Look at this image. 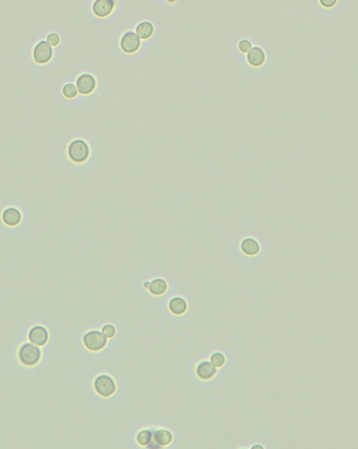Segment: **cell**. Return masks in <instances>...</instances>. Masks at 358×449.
I'll use <instances>...</instances> for the list:
<instances>
[{
  "instance_id": "obj_22",
  "label": "cell",
  "mask_w": 358,
  "mask_h": 449,
  "mask_svg": "<svg viewBox=\"0 0 358 449\" xmlns=\"http://www.w3.org/2000/svg\"><path fill=\"white\" fill-rule=\"evenodd\" d=\"M47 42L49 44L50 47H57L58 46V44L60 43V37L58 34H56V33H52V34H49L48 37H47Z\"/></svg>"
},
{
  "instance_id": "obj_12",
  "label": "cell",
  "mask_w": 358,
  "mask_h": 449,
  "mask_svg": "<svg viewBox=\"0 0 358 449\" xmlns=\"http://www.w3.org/2000/svg\"><path fill=\"white\" fill-rule=\"evenodd\" d=\"M216 374V369L209 361H202L196 367V375L202 380H209Z\"/></svg>"
},
{
  "instance_id": "obj_4",
  "label": "cell",
  "mask_w": 358,
  "mask_h": 449,
  "mask_svg": "<svg viewBox=\"0 0 358 449\" xmlns=\"http://www.w3.org/2000/svg\"><path fill=\"white\" fill-rule=\"evenodd\" d=\"M94 387L99 395L102 397H111L116 392V383L112 377L107 375H100L94 382Z\"/></svg>"
},
{
  "instance_id": "obj_2",
  "label": "cell",
  "mask_w": 358,
  "mask_h": 449,
  "mask_svg": "<svg viewBox=\"0 0 358 449\" xmlns=\"http://www.w3.org/2000/svg\"><path fill=\"white\" fill-rule=\"evenodd\" d=\"M68 157L75 163H83L85 162L89 157V146L88 144L81 139L74 140L68 145L67 148Z\"/></svg>"
},
{
  "instance_id": "obj_1",
  "label": "cell",
  "mask_w": 358,
  "mask_h": 449,
  "mask_svg": "<svg viewBox=\"0 0 358 449\" xmlns=\"http://www.w3.org/2000/svg\"><path fill=\"white\" fill-rule=\"evenodd\" d=\"M19 360L27 367H34L40 361L41 350L33 343H24L18 352Z\"/></svg>"
},
{
  "instance_id": "obj_8",
  "label": "cell",
  "mask_w": 358,
  "mask_h": 449,
  "mask_svg": "<svg viewBox=\"0 0 358 449\" xmlns=\"http://www.w3.org/2000/svg\"><path fill=\"white\" fill-rule=\"evenodd\" d=\"M29 339L31 343L37 346L44 345L49 340V332L44 326L36 325L29 332Z\"/></svg>"
},
{
  "instance_id": "obj_3",
  "label": "cell",
  "mask_w": 358,
  "mask_h": 449,
  "mask_svg": "<svg viewBox=\"0 0 358 449\" xmlns=\"http://www.w3.org/2000/svg\"><path fill=\"white\" fill-rule=\"evenodd\" d=\"M83 343L87 350L97 352L107 344V338L100 331H89L83 336Z\"/></svg>"
},
{
  "instance_id": "obj_10",
  "label": "cell",
  "mask_w": 358,
  "mask_h": 449,
  "mask_svg": "<svg viewBox=\"0 0 358 449\" xmlns=\"http://www.w3.org/2000/svg\"><path fill=\"white\" fill-rule=\"evenodd\" d=\"M2 221L10 227H15L21 222V212L14 207L6 208L2 213Z\"/></svg>"
},
{
  "instance_id": "obj_24",
  "label": "cell",
  "mask_w": 358,
  "mask_h": 449,
  "mask_svg": "<svg viewBox=\"0 0 358 449\" xmlns=\"http://www.w3.org/2000/svg\"><path fill=\"white\" fill-rule=\"evenodd\" d=\"M319 2H321V4L325 6V8H332V6L336 4V0H321Z\"/></svg>"
},
{
  "instance_id": "obj_14",
  "label": "cell",
  "mask_w": 358,
  "mask_h": 449,
  "mask_svg": "<svg viewBox=\"0 0 358 449\" xmlns=\"http://www.w3.org/2000/svg\"><path fill=\"white\" fill-rule=\"evenodd\" d=\"M187 301L182 297H175L169 301V311L174 314V315H182L187 311Z\"/></svg>"
},
{
  "instance_id": "obj_15",
  "label": "cell",
  "mask_w": 358,
  "mask_h": 449,
  "mask_svg": "<svg viewBox=\"0 0 358 449\" xmlns=\"http://www.w3.org/2000/svg\"><path fill=\"white\" fill-rule=\"evenodd\" d=\"M153 32H155V28L149 21L140 22L136 28V34L140 39H148L152 36Z\"/></svg>"
},
{
  "instance_id": "obj_11",
  "label": "cell",
  "mask_w": 358,
  "mask_h": 449,
  "mask_svg": "<svg viewBox=\"0 0 358 449\" xmlns=\"http://www.w3.org/2000/svg\"><path fill=\"white\" fill-rule=\"evenodd\" d=\"M247 60L252 66L259 67L260 65H263L266 60L265 52L259 47L251 48V49L247 53Z\"/></svg>"
},
{
  "instance_id": "obj_21",
  "label": "cell",
  "mask_w": 358,
  "mask_h": 449,
  "mask_svg": "<svg viewBox=\"0 0 358 449\" xmlns=\"http://www.w3.org/2000/svg\"><path fill=\"white\" fill-rule=\"evenodd\" d=\"M116 328H114L113 324H105L103 328H102V334L106 338H113L116 335Z\"/></svg>"
},
{
  "instance_id": "obj_9",
  "label": "cell",
  "mask_w": 358,
  "mask_h": 449,
  "mask_svg": "<svg viewBox=\"0 0 358 449\" xmlns=\"http://www.w3.org/2000/svg\"><path fill=\"white\" fill-rule=\"evenodd\" d=\"M114 9V1L113 0H97L93 4V12L98 17H106L111 15Z\"/></svg>"
},
{
  "instance_id": "obj_25",
  "label": "cell",
  "mask_w": 358,
  "mask_h": 449,
  "mask_svg": "<svg viewBox=\"0 0 358 449\" xmlns=\"http://www.w3.org/2000/svg\"><path fill=\"white\" fill-rule=\"evenodd\" d=\"M149 449H161V446L158 445L155 441H150V443L147 445Z\"/></svg>"
},
{
  "instance_id": "obj_26",
  "label": "cell",
  "mask_w": 358,
  "mask_h": 449,
  "mask_svg": "<svg viewBox=\"0 0 358 449\" xmlns=\"http://www.w3.org/2000/svg\"><path fill=\"white\" fill-rule=\"evenodd\" d=\"M251 449H265V448H264L263 446H261V445H260V444H257V445H253V446L251 447Z\"/></svg>"
},
{
  "instance_id": "obj_6",
  "label": "cell",
  "mask_w": 358,
  "mask_h": 449,
  "mask_svg": "<svg viewBox=\"0 0 358 449\" xmlns=\"http://www.w3.org/2000/svg\"><path fill=\"white\" fill-rule=\"evenodd\" d=\"M140 46H141V39H140L137 34L133 33V32H127V33H125L122 36V38H121L120 47L124 53H136L140 48Z\"/></svg>"
},
{
  "instance_id": "obj_16",
  "label": "cell",
  "mask_w": 358,
  "mask_h": 449,
  "mask_svg": "<svg viewBox=\"0 0 358 449\" xmlns=\"http://www.w3.org/2000/svg\"><path fill=\"white\" fill-rule=\"evenodd\" d=\"M153 441L160 446H167L171 443L172 441V434L169 431L166 429H159L155 433H153Z\"/></svg>"
},
{
  "instance_id": "obj_18",
  "label": "cell",
  "mask_w": 358,
  "mask_h": 449,
  "mask_svg": "<svg viewBox=\"0 0 358 449\" xmlns=\"http://www.w3.org/2000/svg\"><path fill=\"white\" fill-rule=\"evenodd\" d=\"M152 439V433L151 432L149 431H141L138 435H137V441H138V443L140 445H142V446H147L149 443H150V441Z\"/></svg>"
},
{
  "instance_id": "obj_23",
  "label": "cell",
  "mask_w": 358,
  "mask_h": 449,
  "mask_svg": "<svg viewBox=\"0 0 358 449\" xmlns=\"http://www.w3.org/2000/svg\"><path fill=\"white\" fill-rule=\"evenodd\" d=\"M251 48H252L251 42L249 40H247V39H243L239 43V48H240L241 52H243V53H248L249 50L251 49Z\"/></svg>"
},
{
  "instance_id": "obj_5",
  "label": "cell",
  "mask_w": 358,
  "mask_h": 449,
  "mask_svg": "<svg viewBox=\"0 0 358 449\" xmlns=\"http://www.w3.org/2000/svg\"><path fill=\"white\" fill-rule=\"evenodd\" d=\"M53 57V48L47 41H40L33 49V58L36 63H48Z\"/></svg>"
},
{
  "instance_id": "obj_19",
  "label": "cell",
  "mask_w": 358,
  "mask_h": 449,
  "mask_svg": "<svg viewBox=\"0 0 358 449\" xmlns=\"http://www.w3.org/2000/svg\"><path fill=\"white\" fill-rule=\"evenodd\" d=\"M62 94L65 98L73 99L76 97L77 94H78V91H77V87L75 84H73V83H67V84L63 86Z\"/></svg>"
},
{
  "instance_id": "obj_20",
  "label": "cell",
  "mask_w": 358,
  "mask_h": 449,
  "mask_svg": "<svg viewBox=\"0 0 358 449\" xmlns=\"http://www.w3.org/2000/svg\"><path fill=\"white\" fill-rule=\"evenodd\" d=\"M225 361H226V358L222 354V353H214V354H212V358H210V363H212L215 369L222 368L224 363H225Z\"/></svg>"
},
{
  "instance_id": "obj_27",
  "label": "cell",
  "mask_w": 358,
  "mask_h": 449,
  "mask_svg": "<svg viewBox=\"0 0 358 449\" xmlns=\"http://www.w3.org/2000/svg\"><path fill=\"white\" fill-rule=\"evenodd\" d=\"M144 287H145L146 289H148V287H149V282H147V281H146L145 284H144Z\"/></svg>"
},
{
  "instance_id": "obj_13",
  "label": "cell",
  "mask_w": 358,
  "mask_h": 449,
  "mask_svg": "<svg viewBox=\"0 0 358 449\" xmlns=\"http://www.w3.org/2000/svg\"><path fill=\"white\" fill-rule=\"evenodd\" d=\"M241 250L247 256H255L259 254L260 247L254 239H245L241 242Z\"/></svg>"
},
{
  "instance_id": "obj_17",
  "label": "cell",
  "mask_w": 358,
  "mask_h": 449,
  "mask_svg": "<svg viewBox=\"0 0 358 449\" xmlns=\"http://www.w3.org/2000/svg\"><path fill=\"white\" fill-rule=\"evenodd\" d=\"M167 288H168L167 282L162 278H157L155 280H152L151 282H149L148 290L151 294L160 296V295H163L166 291H167Z\"/></svg>"
},
{
  "instance_id": "obj_7",
  "label": "cell",
  "mask_w": 358,
  "mask_h": 449,
  "mask_svg": "<svg viewBox=\"0 0 358 449\" xmlns=\"http://www.w3.org/2000/svg\"><path fill=\"white\" fill-rule=\"evenodd\" d=\"M96 79L94 76L89 74H83L79 76L76 80V87L78 93L82 95H89L92 94L96 88Z\"/></svg>"
}]
</instances>
